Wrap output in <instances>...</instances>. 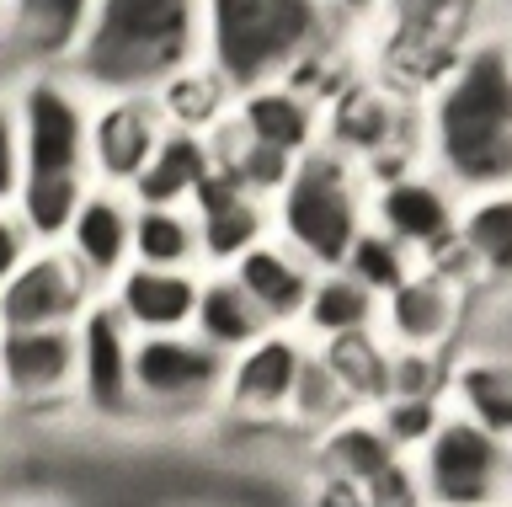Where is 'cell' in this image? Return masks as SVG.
Returning a JSON list of instances; mask_svg holds the SVG:
<instances>
[{"label":"cell","instance_id":"1","mask_svg":"<svg viewBox=\"0 0 512 507\" xmlns=\"http://www.w3.org/2000/svg\"><path fill=\"white\" fill-rule=\"evenodd\" d=\"M422 155L459 193L512 182V27L491 22L416 102Z\"/></svg>","mask_w":512,"mask_h":507},{"label":"cell","instance_id":"2","mask_svg":"<svg viewBox=\"0 0 512 507\" xmlns=\"http://www.w3.org/2000/svg\"><path fill=\"white\" fill-rule=\"evenodd\" d=\"M342 43L352 33L326 0H203V65L235 97L272 81L315 91V75L342 59Z\"/></svg>","mask_w":512,"mask_h":507},{"label":"cell","instance_id":"3","mask_svg":"<svg viewBox=\"0 0 512 507\" xmlns=\"http://www.w3.org/2000/svg\"><path fill=\"white\" fill-rule=\"evenodd\" d=\"M203 59V0H96L70 75L91 97L160 91Z\"/></svg>","mask_w":512,"mask_h":507},{"label":"cell","instance_id":"4","mask_svg":"<svg viewBox=\"0 0 512 507\" xmlns=\"http://www.w3.org/2000/svg\"><path fill=\"white\" fill-rule=\"evenodd\" d=\"M368 225V171L320 139L288 171L283 193L272 198V235L288 241L310 267H342L352 241Z\"/></svg>","mask_w":512,"mask_h":507},{"label":"cell","instance_id":"5","mask_svg":"<svg viewBox=\"0 0 512 507\" xmlns=\"http://www.w3.org/2000/svg\"><path fill=\"white\" fill-rule=\"evenodd\" d=\"M422 507H512L507 486V438L448 411L427 449L411 459Z\"/></svg>","mask_w":512,"mask_h":507},{"label":"cell","instance_id":"6","mask_svg":"<svg viewBox=\"0 0 512 507\" xmlns=\"http://www.w3.org/2000/svg\"><path fill=\"white\" fill-rule=\"evenodd\" d=\"M22 161L38 177H86L91 182V91H80L70 70H27L16 86Z\"/></svg>","mask_w":512,"mask_h":507},{"label":"cell","instance_id":"7","mask_svg":"<svg viewBox=\"0 0 512 507\" xmlns=\"http://www.w3.org/2000/svg\"><path fill=\"white\" fill-rule=\"evenodd\" d=\"M459 209H464V193L427 161L368 182V219L384 235H395L406 251H416V262H438L454 251Z\"/></svg>","mask_w":512,"mask_h":507},{"label":"cell","instance_id":"8","mask_svg":"<svg viewBox=\"0 0 512 507\" xmlns=\"http://www.w3.org/2000/svg\"><path fill=\"white\" fill-rule=\"evenodd\" d=\"M470 294H475V283L454 251L438 262H416V273L379 299V337L390 347L454 353L459 331L470 321Z\"/></svg>","mask_w":512,"mask_h":507},{"label":"cell","instance_id":"9","mask_svg":"<svg viewBox=\"0 0 512 507\" xmlns=\"http://www.w3.org/2000/svg\"><path fill=\"white\" fill-rule=\"evenodd\" d=\"M224 369L230 358L208 347L198 331H155L134 342V395L139 411H219L224 401Z\"/></svg>","mask_w":512,"mask_h":507},{"label":"cell","instance_id":"10","mask_svg":"<svg viewBox=\"0 0 512 507\" xmlns=\"http://www.w3.org/2000/svg\"><path fill=\"white\" fill-rule=\"evenodd\" d=\"M310 449H315V470L352 481L368 497V507H422L411 459L379 433L374 411H352L326 433H315Z\"/></svg>","mask_w":512,"mask_h":507},{"label":"cell","instance_id":"11","mask_svg":"<svg viewBox=\"0 0 512 507\" xmlns=\"http://www.w3.org/2000/svg\"><path fill=\"white\" fill-rule=\"evenodd\" d=\"M134 326L118 315L107 294H96L86 315L75 321V347H80V369H75V401L91 411L96 422H123L139 417V395H134Z\"/></svg>","mask_w":512,"mask_h":507},{"label":"cell","instance_id":"12","mask_svg":"<svg viewBox=\"0 0 512 507\" xmlns=\"http://www.w3.org/2000/svg\"><path fill=\"white\" fill-rule=\"evenodd\" d=\"M166 113H160L155 91H102L91 102V182L96 187H118L134 193V182L144 177L150 155L166 139Z\"/></svg>","mask_w":512,"mask_h":507},{"label":"cell","instance_id":"13","mask_svg":"<svg viewBox=\"0 0 512 507\" xmlns=\"http://www.w3.org/2000/svg\"><path fill=\"white\" fill-rule=\"evenodd\" d=\"M304 358H310V342H304L299 331H267V337H256L251 347L230 353L219 411L246 417L256 427H283Z\"/></svg>","mask_w":512,"mask_h":507},{"label":"cell","instance_id":"14","mask_svg":"<svg viewBox=\"0 0 512 507\" xmlns=\"http://www.w3.org/2000/svg\"><path fill=\"white\" fill-rule=\"evenodd\" d=\"M102 294L80 273V262L59 246H43L0 283V331H32V326H75L86 305Z\"/></svg>","mask_w":512,"mask_h":507},{"label":"cell","instance_id":"15","mask_svg":"<svg viewBox=\"0 0 512 507\" xmlns=\"http://www.w3.org/2000/svg\"><path fill=\"white\" fill-rule=\"evenodd\" d=\"M91 11L96 0H0V43L11 49V65L70 70Z\"/></svg>","mask_w":512,"mask_h":507},{"label":"cell","instance_id":"16","mask_svg":"<svg viewBox=\"0 0 512 507\" xmlns=\"http://www.w3.org/2000/svg\"><path fill=\"white\" fill-rule=\"evenodd\" d=\"M80 347L75 326H32V331H0V395L22 406L64 401L75 395Z\"/></svg>","mask_w":512,"mask_h":507},{"label":"cell","instance_id":"17","mask_svg":"<svg viewBox=\"0 0 512 507\" xmlns=\"http://www.w3.org/2000/svg\"><path fill=\"white\" fill-rule=\"evenodd\" d=\"M192 219H198V241H203V273L235 267L256 241L272 235V203L256 198L251 187H240L219 166L192 198Z\"/></svg>","mask_w":512,"mask_h":507},{"label":"cell","instance_id":"18","mask_svg":"<svg viewBox=\"0 0 512 507\" xmlns=\"http://www.w3.org/2000/svg\"><path fill=\"white\" fill-rule=\"evenodd\" d=\"M198 294H203V267H144V262H128L123 278L107 289L118 315L134 326V337L192 331Z\"/></svg>","mask_w":512,"mask_h":507},{"label":"cell","instance_id":"19","mask_svg":"<svg viewBox=\"0 0 512 507\" xmlns=\"http://www.w3.org/2000/svg\"><path fill=\"white\" fill-rule=\"evenodd\" d=\"M64 251L80 262L96 289H112L123 278V267L134 262V193H118V187H91L80 198V209L70 219V235H64Z\"/></svg>","mask_w":512,"mask_h":507},{"label":"cell","instance_id":"20","mask_svg":"<svg viewBox=\"0 0 512 507\" xmlns=\"http://www.w3.org/2000/svg\"><path fill=\"white\" fill-rule=\"evenodd\" d=\"M230 123L240 134L262 139V145L299 161L304 150H315L320 139H326V102H320L315 91L294 86V81H272V86L240 91L235 107H230Z\"/></svg>","mask_w":512,"mask_h":507},{"label":"cell","instance_id":"21","mask_svg":"<svg viewBox=\"0 0 512 507\" xmlns=\"http://www.w3.org/2000/svg\"><path fill=\"white\" fill-rule=\"evenodd\" d=\"M230 273H235L240 289L256 299V310L267 315V326H272V331H299L304 299H310L320 267H310L288 241L267 235V241H256L246 257L230 267Z\"/></svg>","mask_w":512,"mask_h":507},{"label":"cell","instance_id":"22","mask_svg":"<svg viewBox=\"0 0 512 507\" xmlns=\"http://www.w3.org/2000/svg\"><path fill=\"white\" fill-rule=\"evenodd\" d=\"M454 251L475 289H512V182L464 193Z\"/></svg>","mask_w":512,"mask_h":507},{"label":"cell","instance_id":"23","mask_svg":"<svg viewBox=\"0 0 512 507\" xmlns=\"http://www.w3.org/2000/svg\"><path fill=\"white\" fill-rule=\"evenodd\" d=\"M448 406L512 443V353L507 347H459L448 374Z\"/></svg>","mask_w":512,"mask_h":507},{"label":"cell","instance_id":"24","mask_svg":"<svg viewBox=\"0 0 512 507\" xmlns=\"http://www.w3.org/2000/svg\"><path fill=\"white\" fill-rule=\"evenodd\" d=\"M214 134H198V129H166L160 150L150 155L144 177L134 182V198L139 203H187L198 198V187L214 177Z\"/></svg>","mask_w":512,"mask_h":507},{"label":"cell","instance_id":"25","mask_svg":"<svg viewBox=\"0 0 512 507\" xmlns=\"http://www.w3.org/2000/svg\"><path fill=\"white\" fill-rule=\"evenodd\" d=\"M358 331H379V294L363 289L347 267L315 273V289H310L304 315H299V337L304 342H336V337H358Z\"/></svg>","mask_w":512,"mask_h":507},{"label":"cell","instance_id":"26","mask_svg":"<svg viewBox=\"0 0 512 507\" xmlns=\"http://www.w3.org/2000/svg\"><path fill=\"white\" fill-rule=\"evenodd\" d=\"M192 331L230 358V353H240V347H251L256 337H267L272 326H267V315L256 310V299L235 283L230 267H219V273H203V294H198Z\"/></svg>","mask_w":512,"mask_h":507},{"label":"cell","instance_id":"27","mask_svg":"<svg viewBox=\"0 0 512 507\" xmlns=\"http://www.w3.org/2000/svg\"><path fill=\"white\" fill-rule=\"evenodd\" d=\"M134 262L144 267H203L198 219L187 203H139L134 198Z\"/></svg>","mask_w":512,"mask_h":507},{"label":"cell","instance_id":"28","mask_svg":"<svg viewBox=\"0 0 512 507\" xmlns=\"http://www.w3.org/2000/svg\"><path fill=\"white\" fill-rule=\"evenodd\" d=\"M86 193H91L86 177H38V171H27L22 187H16V214H22V225L32 230L38 246H64L70 219Z\"/></svg>","mask_w":512,"mask_h":507},{"label":"cell","instance_id":"29","mask_svg":"<svg viewBox=\"0 0 512 507\" xmlns=\"http://www.w3.org/2000/svg\"><path fill=\"white\" fill-rule=\"evenodd\" d=\"M214 161H219V171H230L240 187H251V193L267 198V203L283 193L288 171H294V155H283V150L262 145V139L240 134L230 118H224L219 129H214Z\"/></svg>","mask_w":512,"mask_h":507},{"label":"cell","instance_id":"30","mask_svg":"<svg viewBox=\"0 0 512 507\" xmlns=\"http://www.w3.org/2000/svg\"><path fill=\"white\" fill-rule=\"evenodd\" d=\"M320 347V358L331 363V374L342 379V390L352 395L358 411H374L384 401V358H390V342L379 331H358V337H336V342H310Z\"/></svg>","mask_w":512,"mask_h":507},{"label":"cell","instance_id":"31","mask_svg":"<svg viewBox=\"0 0 512 507\" xmlns=\"http://www.w3.org/2000/svg\"><path fill=\"white\" fill-rule=\"evenodd\" d=\"M352 395L342 390V379L331 374V363L320 358V347H310V358H304L299 369V385H294V401H288V417L283 427H299V433H326V427H336L342 417H352Z\"/></svg>","mask_w":512,"mask_h":507},{"label":"cell","instance_id":"32","mask_svg":"<svg viewBox=\"0 0 512 507\" xmlns=\"http://www.w3.org/2000/svg\"><path fill=\"white\" fill-rule=\"evenodd\" d=\"M448 395H384V401L374 406V422H379V433L395 443L406 459H416L427 449V438L443 427L448 417Z\"/></svg>","mask_w":512,"mask_h":507},{"label":"cell","instance_id":"33","mask_svg":"<svg viewBox=\"0 0 512 507\" xmlns=\"http://www.w3.org/2000/svg\"><path fill=\"white\" fill-rule=\"evenodd\" d=\"M342 267L363 283V289H374V294L384 299L390 289H400V283L416 273V251H406V246L395 241V235H384L374 219H368L363 235L352 241V251H347V262H342Z\"/></svg>","mask_w":512,"mask_h":507},{"label":"cell","instance_id":"34","mask_svg":"<svg viewBox=\"0 0 512 507\" xmlns=\"http://www.w3.org/2000/svg\"><path fill=\"white\" fill-rule=\"evenodd\" d=\"M454 353H422V347H390L384 358V395H448Z\"/></svg>","mask_w":512,"mask_h":507},{"label":"cell","instance_id":"35","mask_svg":"<svg viewBox=\"0 0 512 507\" xmlns=\"http://www.w3.org/2000/svg\"><path fill=\"white\" fill-rule=\"evenodd\" d=\"M27 177L22 161V123H16V102L0 97V203H16V187Z\"/></svg>","mask_w":512,"mask_h":507},{"label":"cell","instance_id":"36","mask_svg":"<svg viewBox=\"0 0 512 507\" xmlns=\"http://www.w3.org/2000/svg\"><path fill=\"white\" fill-rule=\"evenodd\" d=\"M27 257H32V230L22 225V214L0 203V283H6Z\"/></svg>","mask_w":512,"mask_h":507},{"label":"cell","instance_id":"37","mask_svg":"<svg viewBox=\"0 0 512 507\" xmlns=\"http://www.w3.org/2000/svg\"><path fill=\"white\" fill-rule=\"evenodd\" d=\"M326 11L347 27L352 38H363V33H379V22H384V11H390V0H326Z\"/></svg>","mask_w":512,"mask_h":507},{"label":"cell","instance_id":"38","mask_svg":"<svg viewBox=\"0 0 512 507\" xmlns=\"http://www.w3.org/2000/svg\"><path fill=\"white\" fill-rule=\"evenodd\" d=\"M310 507H368V497L352 481H342V475H326V470H315V481H310Z\"/></svg>","mask_w":512,"mask_h":507},{"label":"cell","instance_id":"39","mask_svg":"<svg viewBox=\"0 0 512 507\" xmlns=\"http://www.w3.org/2000/svg\"><path fill=\"white\" fill-rule=\"evenodd\" d=\"M502 22H507V27H512V0H507V6H502Z\"/></svg>","mask_w":512,"mask_h":507},{"label":"cell","instance_id":"40","mask_svg":"<svg viewBox=\"0 0 512 507\" xmlns=\"http://www.w3.org/2000/svg\"><path fill=\"white\" fill-rule=\"evenodd\" d=\"M507 486H512V443H507Z\"/></svg>","mask_w":512,"mask_h":507},{"label":"cell","instance_id":"41","mask_svg":"<svg viewBox=\"0 0 512 507\" xmlns=\"http://www.w3.org/2000/svg\"><path fill=\"white\" fill-rule=\"evenodd\" d=\"M6 59H11V49H6V43H0V70H6Z\"/></svg>","mask_w":512,"mask_h":507},{"label":"cell","instance_id":"42","mask_svg":"<svg viewBox=\"0 0 512 507\" xmlns=\"http://www.w3.org/2000/svg\"><path fill=\"white\" fill-rule=\"evenodd\" d=\"M16 507H54V502H16Z\"/></svg>","mask_w":512,"mask_h":507},{"label":"cell","instance_id":"43","mask_svg":"<svg viewBox=\"0 0 512 507\" xmlns=\"http://www.w3.org/2000/svg\"><path fill=\"white\" fill-rule=\"evenodd\" d=\"M0 401H6V395H0Z\"/></svg>","mask_w":512,"mask_h":507}]
</instances>
